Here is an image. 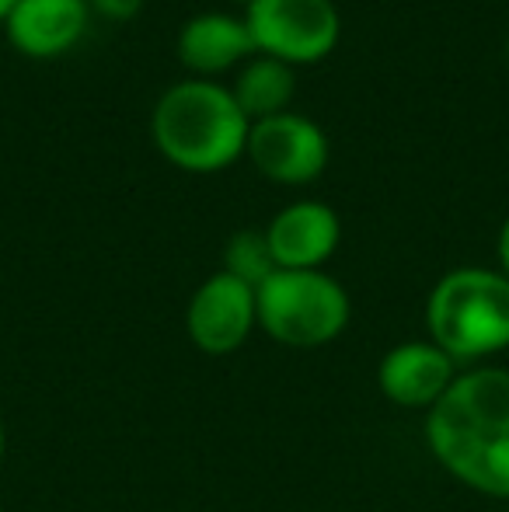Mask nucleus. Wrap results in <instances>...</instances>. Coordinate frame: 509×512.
Listing matches in <instances>:
<instances>
[{
    "label": "nucleus",
    "instance_id": "obj_4",
    "mask_svg": "<svg viewBox=\"0 0 509 512\" xmlns=\"http://www.w3.org/2000/svg\"><path fill=\"white\" fill-rule=\"evenodd\" d=\"M258 324L290 349H321L349 324V293L321 269H276L255 290Z\"/></svg>",
    "mask_w": 509,
    "mask_h": 512
},
{
    "label": "nucleus",
    "instance_id": "obj_8",
    "mask_svg": "<svg viewBox=\"0 0 509 512\" xmlns=\"http://www.w3.org/2000/svg\"><path fill=\"white\" fill-rule=\"evenodd\" d=\"M88 0H18L7 14V42L28 60H56L88 32Z\"/></svg>",
    "mask_w": 509,
    "mask_h": 512
},
{
    "label": "nucleus",
    "instance_id": "obj_5",
    "mask_svg": "<svg viewBox=\"0 0 509 512\" xmlns=\"http://www.w3.org/2000/svg\"><path fill=\"white\" fill-rule=\"evenodd\" d=\"M245 25L255 53L286 67L321 63L342 35L339 7L332 0H252Z\"/></svg>",
    "mask_w": 509,
    "mask_h": 512
},
{
    "label": "nucleus",
    "instance_id": "obj_11",
    "mask_svg": "<svg viewBox=\"0 0 509 512\" xmlns=\"http://www.w3.org/2000/svg\"><path fill=\"white\" fill-rule=\"evenodd\" d=\"M255 56V42L248 35L245 18H234L224 11L196 14L178 32V60L185 70L210 81L217 74H227L238 63H248Z\"/></svg>",
    "mask_w": 509,
    "mask_h": 512
},
{
    "label": "nucleus",
    "instance_id": "obj_19",
    "mask_svg": "<svg viewBox=\"0 0 509 512\" xmlns=\"http://www.w3.org/2000/svg\"><path fill=\"white\" fill-rule=\"evenodd\" d=\"M245 4H252V0H245Z\"/></svg>",
    "mask_w": 509,
    "mask_h": 512
},
{
    "label": "nucleus",
    "instance_id": "obj_13",
    "mask_svg": "<svg viewBox=\"0 0 509 512\" xmlns=\"http://www.w3.org/2000/svg\"><path fill=\"white\" fill-rule=\"evenodd\" d=\"M227 276L241 279L245 286H258L276 272V258H272V248H269V237L265 230H238V234L227 241L224 248V269Z\"/></svg>",
    "mask_w": 509,
    "mask_h": 512
},
{
    "label": "nucleus",
    "instance_id": "obj_6",
    "mask_svg": "<svg viewBox=\"0 0 509 512\" xmlns=\"http://www.w3.org/2000/svg\"><path fill=\"white\" fill-rule=\"evenodd\" d=\"M245 157L276 185H311L328 164V136L307 115L283 112L252 122Z\"/></svg>",
    "mask_w": 509,
    "mask_h": 512
},
{
    "label": "nucleus",
    "instance_id": "obj_17",
    "mask_svg": "<svg viewBox=\"0 0 509 512\" xmlns=\"http://www.w3.org/2000/svg\"><path fill=\"white\" fill-rule=\"evenodd\" d=\"M4 446H7V436H4V422H0V460H4Z\"/></svg>",
    "mask_w": 509,
    "mask_h": 512
},
{
    "label": "nucleus",
    "instance_id": "obj_2",
    "mask_svg": "<svg viewBox=\"0 0 509 512\" xmlns=\"http://www.w3.org/2000/svg\"><path fill=\"white\" fill-rule=\"evenodd\" d=\"M150 129L164 161L189 175H217L245 157L252 122L231 88L192 77L157 98Z\"/></svg>",
    "mask_w": 509,
    "mask_h": 512
},
{
    "label": "nucleus",
    "instance_id": "obj_18",
    "mask_svg": "<svg viewBox=\"0 0 509 512\" xmlns=\"http://www.w3.org/2000/svg\"><path fill=\"white\" fill-rule=\"evenodd\" d=\"M506 63H509V39H506Z\"/></svg>",
    "mask_w": 509,
    "mask_h": 512
},
{
    "label": "nucleus",
    "instance_id": "obj_12",
    "mask_svg": "<svg viewBox=\"0 0 509 512\" xmlns=\"http://www.w3.org/2000/svg\"><path fill=\"white\" fill-rule=\"evenodd\" d=\"M231 95L241 112L248 115V122H262L272 119V115L290 112V102L297 95V77H293V67L272 60V56L255 53L241 67Z\"/></svg>",
    "mask_w": 509,
    "mask_h": 512
},
{
    "label": "nucleus",
    "instance_id": "obj_10",
    "mask_svg": "<svg viewBox=\"0 0 509 512\" xmlns=\"http://www.w3.org/2000/svg\"><path fill=\"white\" fill-rule=\"evenodd\" d=\"M457 363L436 342H401L377 366V384L391 405L433 408L450 391Z\"/></svg>",
    "mask_w": 509,
    "mask_h": 512
},
{
    "label": "nucleus",
    "instance_id": "obj_1",
    "mask_svg": "<svg viewBox=\"0 0 509 512\" xmlns=\"http://www.w3.org/2000/svg\"><path fill=\"white\" fill-rule=\"evenodd\" d=\"M426 443L461 485L509 502V370L457 373L426 411Z\"/></svg>",
    "mask_w": 509,
    "mask_h": 512
},
{
    "label": "nucleus",
    "instance_id": "obj_3",
    "mask_svg": "<svg viewBox=\"0 0 509 512\" xmlns=\"http://www.w3.org/2000/svg\"><path fill=\"white\" fill-rule=\"evenodd\" d=\"M429 342L454 363L509 349V279L499 269H454L433 286L426 304Z\"/></svg>",
    "mask_w": 509,
    "mask_h": 512
},
{
    "label": "nucleus",
    "instance_id": "obj_7",
    "mask_svg": "<svg viewBox=\"0 0 509 512\" xmlns=\"http://www.w3.org/2000/svg\"><path fill=\"white\" fill-rule=\"evenodd\" d=\"M258 324L255 290L241 279L217 272L189 300L185 328L199 352L206 356H231L248 342Z\"/></svg>",
    "mask_w": 509,
    "mask_h": 512
},
{
    "label": "nucleus",
    "instance_id": "obj_9",
    "mask_svg": "<svg viewBox=\"0 0 509 512\" xmlns=\"http://www.w3.org/2000/svg\"><path fill=\"white\" fill-rule=\"evenodd\" d=\"M276 269H321L335 255L342 241V223L328 203L304 199L279 209L272 223L265 227Z\"/></svg>",
    "mask_w": 509,
    "mask_h": 512
},
{
    "label": "nucleus",
    "instance_id": "obj_15",
    "mask_svg": "<svg viewBox=\"0 0 509 512\" xmlns=\"http://www.w3.org/2000/svg\"><path fill=\"white\" fill-rule=\"evenodd\" d=\"M496 255H499V272L509 279V216L499 227V241H496Z\"/></svg>",
    "mask_w": 509,
    "mask_h": 512
},
{
    "label": "nucleus",
    "instance_id": "obj_14",
    "mask_svg": "<svg viewBox=\"0 0 509 512\" xmlns=\"http://www.w3.org/2000/svg\"><path fill=\"white\" fill-rule=\"evenodd\" d=\"M91 14H102L109 21H129L140 14L143 0H88Z\"/></svg>",
    "mask_w": 509,
    "mask_h": 512
},
{
    "label": "nucleus",
    "instance_id": "obj_16",
    "mask_svg": "<svg viewBox=\"0 0 509 512\" xmlns=\"http://www.w3.org/2000/svg\"><path fill=\"white\" fill-rule=\"evenodd\" d=\"M14 4H18V0H0V25H4V21H7V14L14 11Z\"/></svg>",
    "mask_w": 509,
    "mask_h": 512
}]
</instances>
